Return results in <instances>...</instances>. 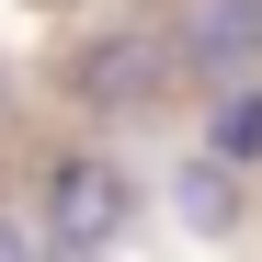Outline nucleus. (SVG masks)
Here are the masks:
<instances>
[{
    "instance_id": "f257e3e1",
    "label": "nucleus",
    "mask_w": 262,
    "mask_h": 262,
    "mask_svg": "<svg viewBox=\"0 0 262 262\" xmlns=\"http://www.w3.org/2000/svg\"><path fill=\"white\" fill-rule=\"evenodd\" d=\"M34 228H46L57 262H103L125 228H137V171L103 148H57L46 183H34Z\"/></svg>"
},
{
    "instance_id": "f03ea898",
    "label": "nucleus",
    "mask_w": 262,
    "mask_h": 262,
    "mask_svg": "<svg viewBox=\"0 0 262 262\" xmlns=\"http://www.w3.org/2000/svg\"><path fill=\"white\" fill-rule=\"evenodd\" d=\"M171 69H183V34L114 23V34H92V46L69 57V103L92 114V125H137V114L171 92Z\"/></svg>"
},
{
    "instance_id": "7ed1b4c3",
    "label": "nucleus",
    "mask_w": 262,
    "mask_h": 262,
    "mask_svg": "<svg viewBox=\"0 0 262 262\" xmlns=\"http://www.w3.org/2000/svg\"><path fill=\"white\" fill-rule=\"evenodd\" d=\"M183 69L205 92H228V80L262 69V0H194L183 12Z\"/></svg>"
},
{
    "instance_id": "20e7f679",
    "label": "nucleus",
    "mask_w": 262,
    "mask_h": 262,
    "mask_svg": "<svg viewBox=\"0 0 262 262\" xmlns=\"http://www.w3.org/2000/svg\"><path fill=\"white\" fill-rule=\"evenodd\" d=\"M171 216H183L194 239H228L239 216H251V171H239V160H216V148H194L183 171H171Z\"/></svg>"
},
{
    "instance_id": "39448f33",
    "label": "nucleus",
    "mask_w": 262,
    "mask_h": 262,
    "mask_svg": "<svg viewBox=\"0 0 262 262\" xmlns=\"http://www.w3.org/2000/svg\"><path fill=\"white\" fill-rule=\"evenodd\" d=\"M205 148L239 160V171H262V80H228V92L205 103Z\"/></svg>"
},
{
    "instance_id": "423d86ee",
    "label": "nucleus",
    "mask_w": 262,
    "mask_h": 262,
    "mask_svg": "<svg viewBox=\"0 0 262 262\" xmlns=\"http://www.w3.org/2000/svg\"><path fill=\"white\" fill-rule=\"evenodd\" d=\"M0 262H46V228H23L12 205H0Z\"/></svg>"
},
{
    "instance_id": "0eeeda50",
    "label": "nucleus",
    "mask_w": 262,
    "mask_h": 262,
    "mask_svg": "<svg viewBox=\"0 0 262 262\" xmlns=\"http://www.w3.org/2000/svg\"><path fill=\"white\" fill-rule=\"evenodd\" d=\"M0 114H12V69H0Z\"/></svg>"
}]
</instances>
